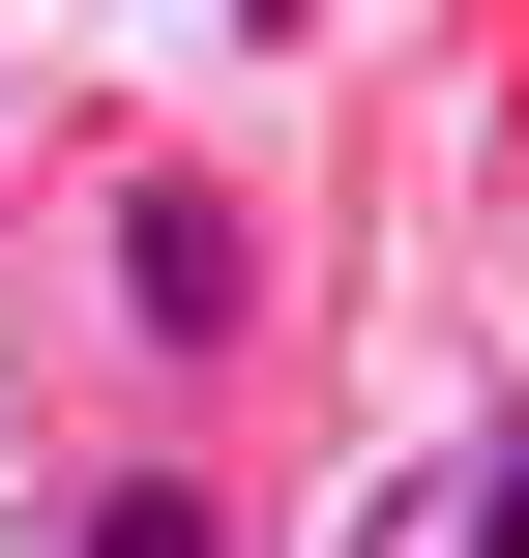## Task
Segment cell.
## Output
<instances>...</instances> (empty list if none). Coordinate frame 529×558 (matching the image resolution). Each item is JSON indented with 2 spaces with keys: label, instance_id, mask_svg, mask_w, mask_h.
<instances>
[{
  "label": "cell",
  "instance_id": "cell-1",
  "mask_svg": "<svg viewBox=\"0 0 529 558\" xmlns=\"http://www.w3.org/2000/svg\"><path fill=\"white\" fill-rule=\"evenodd\" d=\"M118 324H147V353H236V324H265V206H236V177H118Z\"/></svg>",
  "mask_w": 529,
  "mask_h": 558
},
{
  "label": "cell",
  "instance_id": "cell-2",
  "mask_svg": "<svg viewBox=\"0 0 529 558\" xmlns=\"http://www.w3.org/2000/svg\"><path fill=\"white\" fill-rule=\"evenodd\" d=\"M59 558H236V500H206V471H88V500H59Z\"/></svg>",
  "mask_w": 529,
  "mask_h": 558
},
{
  "label": "cell",
  "instance_id": "cell-3",
  "mask_svg": "<svg viewBox=\"0 0 529 558\" xmlns=\"http://www.w3.org/2000/svg\"><path fill=\"white\" fill-rule=\"evenodd\" d=\"M471 558H529V412H501V441H471Z\"/></svg>",
  "mask_w": 529,
  "mask_h": 558
}]
</instances>
